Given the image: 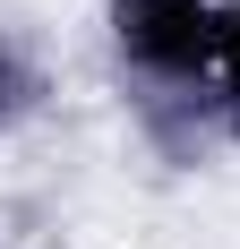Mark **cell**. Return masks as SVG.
I'll use <instances>...</instances> for the list:
<instances>
[{"instance_id": "cell-1", "label": "cell", "mask_w": 240, "mask_h": 249, "mask_svg": "<svg viewBox=\"0 0 240 249\" xmlns=\"http://www.w3.org/2000/svg\"><path fill=\"white\" fill-rule=\"evenodd\" d=\"M215 35L223 0H103V43L137 86V103L215 95Z\"/></svg>"}, {"instance_id": "cell-2", "label": "cell", "mask_w": 240, "mask_h": 249, "mask_svg": "<svg viewBox=\"0 0 240 249\" xmlns=\"http://www.w3.org/2000/svg\"><path fill=\"white\" fill-rule=\"evenodd\" d=\"M34 112H43V60L0 26V138H17Z\"/></svg>"}, {"instance_id": "cell-3", "label": "cell", "mask_w": 240, "mask_h": 249, "mask_svg": "<svg viewBox=\"0 0 240 249\" xmlns=\"http://www.w3.org/2000/svg\"><path fill=\"white\" fill-rule=\"evenodd\" d=\"M215 112L223 138H240V0H223V35H215Z\"/></svg>"}]
</instances>
